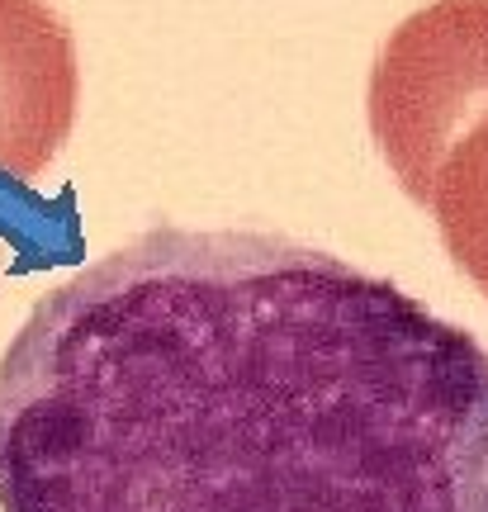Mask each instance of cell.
Wrapping results in <instances>:
<instances>
[{
    "label": "cell",
    "mask_w": 488,
    "mask_h": 512,
    "mask_svg": "<svg viewBox=\"0 0 488 512\" xmlns=\"http://www.w3.org/2000/svg\"><path fill=\"white\" fill-rule=\"evenodd\" d=\"M0 512H488V351L294 238L152 228L0 356Z\"/></svg>",
    "instance_id": "obj_1"
},
{
    "label": "cell",
    "mask_w": 488,
    "mask_h": 512,
    "mask_svg": "<svg viewBox=\"0 0 488 512\" xmlns=\"http://www.w3.org/2000/svg\"><path fill=\"white\" fill-rule=\"evenodd\" d=\"M370 133L488 299V0H436L370 72Z\"/></svg>",
    "instance_id": "obj_2"
},
{
    "label": "cell",
    "mask_w": 488,
    "mask_h": 512,
    "mask_svg": "<svg viewBox=\"0 0 488 512\" xmlns=\"http://www.w3.org/2000/svg\"><path fill=\"white\" fill-rule=\"evenodd\" d=\"M76 119L72 29L43 0H0V190H29Z\"/></svg>",
    "instance_id": "obj_3"
}]
</instances>
